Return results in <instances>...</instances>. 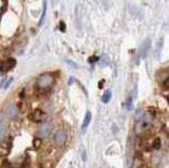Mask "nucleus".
Returning <instances> with one entry per match:
<instances>
[{"instance_id":"obj_1","label":"nucleus","mask_w":169,"mask_h":168,"mask_svg":"<svg viewBox=\"0 0 169 168\" xmlns=\"http://www.w3.org/2000/svg\"><path fill=\"white\" fill-rule=\"evenodd\" d=\"M54 82H55V77H54L53 74L45 73V74H41V75L37 78L36 86L38 89L45 90V89H49L51 86H53Z\"/></svg>"},{"instance_id":"obj_2","label":"nucleus","mask_w":169,"mask_h":168,"mask_svg":"<svg viewBox=\"0 0 169 168\" xmlns=\"http://www.w3.org/2000/svg\"><path fill=\"white\" fill-rule=\"evenodd\" d=\"M53 129V125L51 123H43L41 124L38 128V135H39L41 139H45V137H49V134L51 133Z\"/></svg>"},{"instance_id":"obj_3","label":"nucleus","mask_w":169,"mask_h":168,"mask_svg":"<svg viewBox=\"0 0 169 168\" xmlns=\"http://www.w3.org/2000/svg\"><path fill=\"white\" fill-rule=\"evenodd\" d=\"M16 66V61L14 58H9L6 61H3L1 65H0V72H2V73H5V72L10 71L14 67Z\"/></svg>"},{"instance_id":"obj_4","label":"nucleus","mask_w":169,"mask_h":168,"mask_svg":"<svg viewBox=\"0 0 169 168\" xmlns=\"http://www.w3.org/2000/svg\"><path fill=\"white\" fill-rule=\"evenodd\" d=\"M66 140H67V134L63 130H58L56 132L55 137H54V141H55V144L57 146H62L66 143Z\"/></svg>"},{"instance_id":"obj_5","label":"nucleus","mask_w":169,"mask_h":168,"mask_svg":"<svg viewBox=\"0 0 169 168\" xmlns=\"http://www.w3.org/2000/svg\"><path fill=\"white\" fill-rule=\"evenodd\" d=\"M6 114L10 118H15L18 114V109L15 105H10L6 109Z\"/></svg>"},{"instance_id":"obj_6","label":"nucleus","mask_w":169,"mask_h":168,"mask_svg":"<svg viewBox=\"0 0 169 168\" xmlns=\"http://www.w3.org/2000/svg\"><path fill=\"white\" fill-rule=\"evenodd\" d=\"M149 48H150V40H147L146 42L143 43V46L141 47V50H140V54L142 57H145L147 55V52L149 50Z\"/></svg>"},{"instance_id":"obj_7","label":"nucleus","mask_w":169,"mask_h":168,"mask_svg":"<svg viewBox=\"0 0 169 168\" xmlns=\"http://www.w3.org/2000/svg\"><path fill=\"white\" fill-rule=\"evenodd\" d=\"M47 9H48V2H47V0H43V10H42L41 17H40L39 23H38V26H41L42 24L45 23V16H47Z\"/></svg>"},{"instance_id":"obj_8","label":"nucleus","mask_w":169,"mask_h":168,"mask_svg":"<svg viewBox=\"0 0 169 168\" xmlns=\"http://www.w3.org/2000/svg\"><path fill=\"white\" fill-rule=\"evenodd\" d=\"M9 152H10V146L6 143H2L0 145V155L1 157H5L8 155Z\"/></svg>"},{"instance_id":"obj_9","label":"nucleus","mask_w":169,"mask_h":168,"mask_svg":"<svg viewBox=\"0 0 169 168\" xmlns=\"http://www.w3.org/2000/svg\"><path fill=\"white\" fill-rule=\"evenodd\" d=\"M32 115H33V120L35 122H40L42 120V117H43V112L41 110H39V109H36Z\"/></svg>"},{"instance_id":"obj_10","label":"nucleus","mask_w":169,"mask_h":168,"mask_svg":"<svg viewBox=\"0 0 169 168\" xmlns=\"http://www.w3.org/2000/svg\"><path fill=\"white\" fill-rule=\"evenodd\" d=\"M90 122H91V113L87 112V113H86V116H84V123H82V130H86V129H87V127L89 126Z\"/></svg>"},{"instance_id":"obj_11","label":"nucleus","mask_w":169,"mask_h":168,"mask_svg":"<svg viewBox=\"0 0 169 168\" xmlns=\"http://www.w3.org/2000/svg\"><path fill=\"white\" fill-rule=\"evenodd\" d=\"M111 96H112V92H111V90H107V91L104 93L103 97H102V100H103V103H105V104L109 103V100H111Z\"/></svg>"},{"instance_id":"obj_12","label":"nucleus","mask_w":169,"mask_h":168,"mask_svg":"<svg viewBox=\"0 0 169 168\" xmlns=\"http://www.w3.org/2000/svg\"><path fill=\"white\" fill-rule=\"evenodd\" d=\"M132 168H143V162L141 160V158L136 157L134 159V162L132 164Z\"/></svg>"},{"instance_id":"obj_13","label":"nucleus","mask_w":169,"mask_h":168,"mask_svg":"<svg viewBox=\"0 0 169 168\" xmlns=\"http://www.w3.org/2000/svg\"><path fill=\"white\" fill-rule=\"evenodd\" d=\"M162 87H163L165 90H168V88H169V77L168 76H166L163 80H162Z\"/></svg>"},{"instance_id":"obj_14","label":"nucleus","mask_w":169,"mask_h":168,"mask_svg":"<svg viewBox=\"0 0 169 168\" xmlns=\"http://www.w3.org/2000/svg\"><path fill=\"white\" fill-rule=\"evenodd\" d=\"M6 8V0H0V15L4 12Z\"/></svg>"},{"instance_id":"obj_15","label":"nucleus","mask_w":169,"mask_h":168,"mask_svg":"<svg viewBox=\"0 0 169 168\" xmlns=\"http://www.w3.org/2000/svg\"><path fill=\"white\" fill-rule=\"evenodd\" d=\"M153 148H154V149H160V148H161V140L158 139V137H156V139L154 140Z\"/></svg>"},{"instance_id":"obj_16","label":"nucleus","mask_w":169,"mask_h":168,"mask_svg":"<svg viewBox=\"0 0 169 168\" xmlns=\"http://www.w3.org/2000/svg\"><path fill=\"white\" fill-rule=\"evenodd\" d=\"M143 116H144V111H143L142 109H138V110L135 112V118H136V120H140Z\"/></svg>"},{"instance_id":"obj_17","label":"nucleus","mask_w":169,"mask_h":168,"mask_svg":"<svg viewBox=\"0 0 169 168\" xmlns=\"http://www.w3.org/2000/svg\"><path fill=\"white\" fill-rule=\"evenodd\" d=\"M41 143L42 142H41V140H40V139H35L33 144H34V147L36 148V149H38V148L41 146Z\"/></svg>"},{"instance_id":"obj_18","label":"nucleus","mask_w":169,"mask_h":168,"mask_svg":"<svg viewBox=\"0 0 169 168\" xmlns=\"http://www.w3.org/2000/svg\"><path fill=\"white\" fill-rule=\"evenodd\" d=\"M127 109H128V110H131L132 109V98L131 97L128 98V100H127Z\"/></svg>"},{"instance_id":"obj_19","label":"nucleus","mask_w":169,"mask_h":168,"mask_svg":"<svg viewBox=\"0 0 169 168\" xmlns=\"http://www.w3.org/2000/svg\"><path fill=\"white\" fill-rule=\"evenodd\" d=\"M12 80H13V79H12V78L8 79V82H6V84L4 85V88H8V87H9V85H11V83H12Z\"/></svg>"},{"instance_id":"obj_20","label":"nucleus","mask_w":169,"mask_h":168,"mask_svg":"<svg viewBox=\"0 0 169 168\" xmlns=\"http://www.w3.org/2000/svg\"><path fill=\"white\" fill-rule=\"evenodd\" d=\"M3 124H4V120H3V117L1 115H0V127L3 126Z\"/></svg>"}]
</instances>
